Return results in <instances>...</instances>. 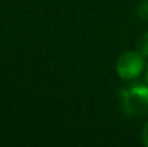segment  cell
<instances>
[{"mask_svg":"<svg viewBox=\"0 0 148 147\" xmlns=\"http://www.w3.org/2000/svg\"><path fill=\"white\" fill-rule=\"evenodd\" d=\"M124 110L130 117H144L148 114V87L132 85L121 90Z\"/></svg>","mask_w":148,"mask_h":147,"instance_id":"6da1fadb","label":"cell"},{"mask_svg":"<svg viewBox=\"0 0 148 147\" xmlns=\"http://www.w3.org/2000/svg\"><path fill=\"white\" fill-rule=\"evenodd\" d=\"M145 61L141 52H125L116 61V72L122 79H134L144 69Z\"/></svg>","mask_w":148,"mask_h":147,"instance_id":"7a4b0ae2","label":"cell"},{"mask_svg":"<svg viewBox=\"0 0 148 147\" xmlns=\"http://www.w3.org/2000/svg\"><path fill=\"white\" fill-rule=\"evenodd\" d=\"M137 16L143 20H148V0H143L137 7Z\"/></svg>","mask_w":148,"mask_h":147,"instance_id":"3957f363","label":"cell"},{"mask_svg":"<svg viewBox=\"0 0 148 147\" xmlns=\"http://www.w3.org/2000/svg\"><path fill=\"white\" fill-rule=\"evenodd\" d=\"M140 52L144 56H148V32L143 36V39L140 41Z\"/></svg>","mask_w":148,"mask_h":147,"instance_id":"277c9868","label":"cell"},{"mask_svg":"<svg viewBox=\"0 0 148 147\" xmlns=\"http://www.w3.org/2000/svg\"><path fill=\"white\" fill-rule=\"evenodd\" d=\"M143 141H144L145 146H148V121L147 124L144 126V128H143Z\"/></svg>","mask_w":148,"mask_h":147,"instance_id":"5b68a950","label":"cell"},{"mask_svg":"<svg viewBox=\"0 0 148 147\" xmlns=\"http://www.w3.org/2000/svg\"><path fill=\"white\" fill-rule=\"evenodd\" d=\"M147 81H148V68H147Z\"/></svg>","mask_w":148,"mask_h":147,"instance_id":"8992f818","label":"cell"}]
</instances>
